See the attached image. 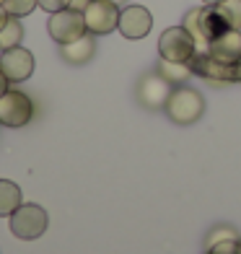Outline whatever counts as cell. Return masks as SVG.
I'll return each mask as SVG.
<instances>
[{
    "mask_svg": "<svg viewBox=\"0 0 241 254\" xmlns=\"http://www.w3.org/2000/svg\"><path fill=\"white\" fill-rule=\"evenodd\" d=\"M181 26H184L194 37V42H197V52H208V44L215 37H221L226 29H231L215 5L192 8L189 13L184 16V24H181Z\"/></svg>",
    "mask_w": 241,
    "mask_h": 254,
    "instance_id": "obj_1",
    "label": "cell"
},
{
    "mask_svg": "<svg viewBox=\"0 0 241 254\" xmlns=\"http://www.w3.org/2000/svg\"><path fill=\"white\" fill-rule=\"evenodd\" d=\"M164 112L169 114L171 122L177 125H192L202 117L205 112V99L200 91H194L189 86H174L171 88V94L166 99V107Z\"/></svg>",
    "mask_w": 241,
    "mask_h": 254,
    "instance_id": "obj_2",
    "label": "cell"
},
{
    "mask_svg": "<svg viewBox=\"0 0 241 254\" xmlns=\"http://www.w3.org/2000/svg\"><path fill=\"white\" fill-rule=\"evenodd\" d=\"M50 215L42 205L34 202H21L13 213H10V234L21 241H34L47 231Z\"/></svg>",
    "mask_w": 241,
    "mask_h": 254,
    "instance_id": "obj_3",
    "label": "cell"
},
{
    "mask_svg": "<svg viewBox=\"0 0 241 254\" xmlns=\"http://www.w3.org/2000/svg\"><path fill=\"white\" fill-rule=\"evenodd\" d=\"M197 52V42L184 26H171L161 34L158 55L171 63H189V57Z\"/></svg>",
    "mask_w": 241,
    "mask_h": 254,
    "instance_id": "obj_4",
    "label": "cell"
},
{
    "mask_svg": "<svg viewBox=\"0 0 241 254\" xmlns=\"http://www.w3.org/2000/svg\"><path fill=\"white\" fill-rule=\"evenodd\" d=\"M47 31L57 44H67V42L80 39L88 29H86V18L80 10L65 8V10H57V13H50Z\"/></svg>",
    "mask_w": 241,
    "mask_h": 254,
    "instance_id": "obj_5",
    "label": "cell"
},
{
    "mask_svg": "<svg viewBox=\"0 0 241 254\" xmlns=\"http://www.w3.org/2000/svg\"><path fill=\"white\" fill-rule=\"evenodd\" d=\"M34 117V101L24 94V91L8 88L0 96V125L5 127H24Z\"/></svg>",
    "mask_w": 241,
    "mask_h": 254,
    "instance_id": "obj_6",
    "label": "cell"
},
{
    "mask_svg": "<svg viewBox=\"0 0 241 254\" xmlns=\"http://www.w3.org/2000/svg\"><path fill=\"white\" fill-rule=\"evenodd\" d=\"M83 18L88 34L104 37V34H112L120 26V5L112 3V0H91L88 8L83 10Z\"/></svg>",
    "mask_w": 241,
    "mask_h": 254,
    "instance_id": "obj_7",
    "label": "cell"
},
{
    "mask_svg": "<svg viewBox=\"0 0 241 254\" xmlns=\"http://www.w3.org/2000/svg\"><path fill=\"white\" fill-rule=\"evenodd\" d=\"M187 65L192 67L194 75L208 78V80H213V83H239L236 65H226L221 60H215L210 52H194Z\"/></svg>",
    "mask_w": 241,
    "mask_h": 254,
    "instance_id": "obj_8",
    "label": "cell"
},
{
    "mask_svg": "<svg viewBox=\"0 0 241 254\" xmlns=\"http://www.w3.org/2000/svg\"><path fill=\"white\" fill-rule=\"evenodd\" d=\"M34 65H37L34 63V55L26 47H21V44L0 52V70L5 73V78L10 83H21V80L31 78Z\"/></svg>",
    "mask_w": 241,
    "mask_h": 254,
    "instance_id": "obj_9",
    "label": "cell"
},
{
    "mask_svg": "<svg viewBox=\"0 0 241 254\" xmlns=\"http://www.w3.org/2000/svg\"><path fill=\"white\" fill-rule=\"evenodd\" d=\"M171 88L174 86H171L158 70L148 73V75L140 78V83H137V101H140L145 109H164Z\"/></svg>",
    "mask_w": 241,
    "mask_h": 254,
    "instance_id": "obj_10",
    "label": "cell"
},
{
    "mask_svg": "<svg viewBox=\"0 0 241 254\" xmlns=\"http://www.w3.org/2000/svg\"><path fill=\"white\" fill-rule=\"evenodd\" d=\"M124 39H143L153 29V16L143 5H127L120 10V26Z\"/></svg>",
    "mask_w": 241,
    "mask_h": 254,
    "instance_id": "obj_11",
    "label": "cell"
},
{
    "mask_svg": "<svg viewBox=\"0 0 241 254\" xmlns=\"http://www.w3.org/2000/svg\"><path fill=\"white\" fill-rule=\"evenodd\" d=\"M208 52L226 65L241 63V29H226L221 37L208 44Z\"/></svg>",
    "mask_w": 241,
    "mask_h": 254,
    "instance_id": "obj_12",
    "label": "cell"
},
{
    "mask_svg": "<svg viewBox=\"0 0 241 254\" xmlns=\"http://www.w3.org/2000/svg\"><path fill=\"white\" fill-rule=\"evenodd\" d=\"M94 52H96V39H94V34H88V31H86L80 39H75V42L60 44L62 60L70 63V65H83V63H88L91 57H94Z\"/></svg>",
    "mask_w": 241,
    "mask_h": 254,
    "instance_id": "obj_13",
    "label": "cell"
},
{
    "mask_svg": "<svg viewBox=\"0 0 241 254\" xmlns=\"http://www.w3.org/2000/svg\"><path fill=\"white\" fill-rule=\"evenodd\" d=\"M21 205V190L16 182L10 179H0V215H8Z\"/></svg>",
    "mask_w": 241,
    "mask_h": 254,
    "instance_id": "obj_14",
    "label": "cell"
},
{
    "mask_svg": "<svg viewBox=\"0 0 241 254\" xmlns=\"http://www.w3.org/2000/svg\"><path fill=\"white\" fill-rule=\"evenodd\" d=\"M158 73L164 75L171 86H179L192 75V67L187 63H171V60H164V57H161L158 60Z\"/></svg>",
    "mask_w": 241,
    "mask_h": 254,
    "instance_id": "obj_15",
    "label": "cell"
},
{
    "mask_svg": "<svg viewBox=\"0 0 241 254\" xmlns=\"http://www.w3.org/2000/svg\"><path fill=\"white\" fill-rule=\"evenodd\" d=\"M21 39H24V26H21V21L10 16L8 24L0 29V52L3 50H10V47H18Z\"/></svg>",
    "mask_w": 241,
    "mask_h": 254,
    "instance_id": "obj_16",
    "label": "cell"
},
{
    "mask_svg": "<svg viewBox=\"0 0 241 254\" xmlns=\"http://www.w3.org/2000/svg\"><path fill=\"white\" fill-rule=\"evenodd\" d=\"M231 29H241V0H223L215 5Z\"/></svg>",
    "mask_w": 241,
    "mask_h": 254,
    "instance_id": "obj_17",
    "label": "cell"
},
{
    "mask_svg": "<svg viewBox=\"0 0 241 254\" xmlns=\"http://www.w3.org/2000/svg\"><path fill=\"white\" fill-rule=\"evenodd\" d=\"M3 5H5V10H8V16L24 18V16H29L39 3H37V0H3Z\"/></svg>",
    "mask_w": 241,
    "mask_h": 254,
    "instance_id": "obj_18",
    "label": "cell"
},
{
    "mask_svg": "<svg viewBox=\"0 0 241 254\" xmlns=\"http://www.w3.org/2000/svg\"><path fill=\"white\" fill-rule=\"evenodd\" d=\"M226 239H239L236 228H234V226H226V223L215 226L213 231H208V236H205V249H210L213 244H218V241H226Z\"/></svg>",
    "mask_w": 241,
    "mask_h": 254,
    "instance_id": "obj_19",
    "label": "cell"
},
{
    "mask_svg": "<svg viewBox=\"0 0 241 254\" xmlns=\"http://www.w3.org/2000/svg\"><path fill=\"white\" fill-rule=\"evenodd\" d=\"M205 254H241V239H226L218 241L210 249H205Z\"/></svg>",
    "mask_w": 241,
    "mask_h": 254,
    "instance_id": "obj_20",
    "label": "cell"
},
{
    "mask_svg": "<svg viewBox=\"0 0 241 254\" xmlns=\"http://www.w3.org/2000/svg\"><path fill=\"white\" fill-rule=\"evenodd\" d=\"M39 8H44L47 13H57V10L70 8V0H37Z\"/></svg>",
    "mask_w": 241,
    "mask_h": 254,
    "instance_id": "obj_21",
    "label": "cell"
},
{
    "mask_svg": "<svg viewBox=\"0 0 241 254\" xmlns=\"http://www.w3.org/2000/svg\"><path fill=\"white\" fill-rule=\"evenodd\" d=\"M88 3H91V0H70V8H73V10H80V13H83V10L88 8Z\"/></svg>",
    "mask_w": 241,
    "mask_h": 254,
    "instance_id": "obj_22",
    "label": "cell"
},
{
    "mask_svg": "<svg viewBox=\"0 0 241 254\" xmlns=\"http://www.w3.org/2000/svg\"><path fill=\"white\" fill-rule=\"evenodd\" d=\"M8 88H10V80L5 78V73H3V70H0V96H3Z\"/></svg>",
    "mask_w": 241,
    "mask_h": 254,
    "instance_id": "obj_23",
    "label": "cell"
},
{
    "mask_svg": "<svg viewBox=\"0 0 241 254\" xmlns=\"http://www.w3.org/2000/svg\"><path fill=\"white\" fill-rule=\"evenodd\" d=\"M8 18H10V16H8V10H5V5L0 3V29H3V26L8 24Z\"/></svg>",
    "mask_w": 241,
    "mask_h": 254,
    "instance_id": "obj_24",
    "label": "cell"
},
{
    "mask_svg": "<svg viewBox=\"0 0 241 254\" xmlns=\"http://www.w3.org/2000/svg\"><path fill=\"white\" fill-rule=\"evenodd\" d=\"M205 5H218V3H223V0H202Z\"/></svg>",
    "mask_w": 241,
    "mask_h": 254,
    "instance_id": "obj_25",
    "label": "cell"
},
{
    "mask_svg": "<svg viewBox=\"0 0 241 254\" xmlns=\"http://www.w3.org/2000/svg\"><path fill=\"white\" fill-rule=\"evenodd\" d=\"M236 78H239V83H241V63H236Z\"/></svg>",
    "mask_w": 241,
    "mask_h": 254,
    "instance_id": "obj_26",
    "label": "cell"
},
{
    "mask_svg": "<svg viewBox=\"0 0 241 254\" xmlns=\"http://www.w3.org/2000/svg\"><path fill=\"white\" fill-rule=\"evenodd\" d=\"M112 3H117V5H122V3H124V0H112Z\"/></svg>",
    "mask_w": 241,
    "mask_h": 254,
    "instance_id": "obj_27",
    "label": "cell"
},
{
    "mask_svg": "<svg viewBox=\"0 0 241 254\" xmlns=\"http://www.w3.org/2000/svg\"><path fill=\"white\" fill-rule=\"evenodd\" d=\"M0 3H3V0H0Z\"/></svg>",
    "mask_w": 241,
    "mask_h": 254,
    "instance_id": "obj_28",
    "label": "cell"
}]
</instances>
